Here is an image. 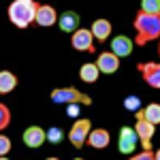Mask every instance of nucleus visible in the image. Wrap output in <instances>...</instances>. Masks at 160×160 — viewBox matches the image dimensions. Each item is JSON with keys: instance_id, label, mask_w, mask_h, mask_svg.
Instances as JSON below:
<instances>
[{"instance_id": "aec40b11", "label": "nucleus", "mask_w": 160, "mask_h": 160, "mask_svg": "<svg viewBox=\"0 0 160 160\" xmlns=\"http://www.w3.org/2000/svg\"><path fill=\"white\" fill-rule=\"evenodd\" d=\"M9 124H11V109L4 102H0V130H4Z\"/></svg>"}, {"instance_id": "a878e982", "label": "nucleus", "mask_w": 160, "mask_h": 160, "mask_svg": "<svg viewBox=\"0 0 160 160\" xmlns=\"http://www.w3.org/2000/svg\"><path fill=\"white\" fill-rule=\"evenodd\" d=\"M154 156H156V160H160V148L156 149V152H154Z\"/></svg>"}, {"instance_id": "4be33fe9", "label": "nucleus", "mask_w": 160, "mask_h": 160, "mask_svg": "<svg viewBox=\"0 0 160 160\" xmlns=\"http://www.w3.org/2000/svg\"><path fill=\"white\" fill-rule=\"evenodd\" d=\"M124 107H126V109H130V111H139L141 109V100L137 98V96H128V98L124 100Z\"/></svg>"}, {"instance_id": "4468645a", "label": "nucleus", "mask_w": 160, "mask_h": 160, "mask_svg": "<svg viewBox=\"0 0 160 160\" xmlns=\"http://www.w3.org/2000/svg\"><path fill=\"white\" fill-rule=\"evenodd\" d=\"M137 115V113H135ZM135 132L139 137V141L143 143V141H152V137L156 132V126L154 124H149L148 120H143L141 115H137V124H135Z\"/></svg>"}, {"instance_id": "f257e3e1", "label": "nucleus", "mask_w": 160, "mask_h": 160, "mask_svg": "<svg viewBox=\"0 0 160 160\" xmlns=\"http://www.w3.org/2000/svg\"><path fill=\"white\" fill-rule=\"evenodd\" d=\"M135 30H137V45H148L149 41L160 38V13H143L135 15Z\"/></svg>"}, {"instance_id": "f03ea898", "label": "nucleus", "mask_w": 160, "mask_h": 160, "mask_svg": "<svg viewBox=\"0 0 160 160\" xmlns=\"http://www.w3.org/2000/svg\"><path fill=\"white\" fill-rule=\"evenodd\" d=\"M37 9V0H13L9 4V19L15 28H28L30 24H34Z\"/></svg>"}, {"instance_id": "dca6fc26", "label": "nucleus", "mask_w": 160, "mask_h": 160, "mask_svg": "<svg viewBox=\"0 0 160 160\" xmlns=\"http://www.w3.org/2000/svg\"><path fill=\"white\" fill-rule=\"evenodd\" d=\"M79 77H81L83 83H96L98 77H100V71H98V66H96V62H94V64H92V62L81 64V68H79Z\"/></svg>"}, {"instance_id": "9d476101", "label": "nucleus", "mask_w": 160, "mask_h": 160, "mask_svg": "<svg viewBox=\"0 0 160 160\" xmlns=\"http://www.w3.org/2000/svg\"><path fill=\"white\" fill-rule=\"evenodd\" d=\"M96 66H98L100 73L111 75V73H115V71L120 68V58H118L115 53H111V51H102L98 58H96Z\"/></svg>"}, {"instance_id": "c756f323", "label": "nucleus", "mask_w": 160, "mask_h": 160, "mask_svg": "<svg viewBox=\"0 0 160 160\" xmlns=\"http://www.w3.org/2000/svg\"><path fill=\"white\" fill-rule=\"evenodd\" d=\"M158 53H160V45H158Z\"/></svg>"}, {"instance_id": "b1692460", "label": "nucleus", "mask_w": 160, "mask_h": 160, "mask_svg": "<svg viewBox=\"0 0 160 160\" xmlns=\"http://www.w3.org/2000/svg\"><path fill=\"white\" fill-rule=\"evenodd\" d=\"M130 160H156V156H154V152H152V149H143L141 154L132 156Z\"/></svg>"}, {"instance_id": "412c9836", "label": "nucleus", "mask_w": 160, "mask_h": 160, "mask_svg": "<svg viewBox=\"0 0 160 160\" xmlns=\"http://www.w3.org/2000/svg\"><path fill=\"white\" fill-rule=\"evenodd\" d=\"M143 13H160V0H141Z\"/></svg>"}, {"instance_id": "f3484780", "label": "nucleus", "mask_w": 160, "mask_h": 160, "mask_svg": "<svg viewBox=\"0 0 160 160\" xmlns=\"http://www.w3.org/2000/svg\"><path fill=\"white\" fill-rule=\"evenodd\" d=\"M137 115H141L143 120H148L149 124H160V105L158 102H149L145 109H139L137 111Z\"/></svg>"}, {"instance_id": "393cba45", "label": "nucleus", "mask_w": 160, "mask_h": 160, "mask_svg": "<svg viewBox=\"0 0 160 160\" xmlns=\"http://www.w3.org/2000/svg\"><path fill=\"white\" fill-rule=\"evenodd\" d=\"M79 111H81V105H68L66 113H68V118H77V115H79Z\"/></svg>"}, {"instance_id": "2eb2a0df", "label": "nucleus", "mask_w": 160, "mask_h": 160, "mask_svg": "<svg viewBox=\"0 0 160 160\" xmlns=\"http://www.w3.org/2000/svg\"><path fill=\"white\" fill-rule=\"evenodd\" d=\"M79 22H81V19H79V15H77L75 11H64L60 17H58L60 28L64 30V32H71V34L79 30Z\"/></svg>"}, {"instance_id": "6ab92c4d", "label": "nucleus", "mask_w": 160, "mask_h": 160, "mask_svg": "<svg viewBox=\"0 0 160 160\" xmlns=\"http://www.w3.org/2000/svg\"><path fill=\"white\" fill-rule=\"evenodd\" d=\"M62 139H64V132H62V128H60V126H51L49 130H47V141H49V143L58 145Z\"/></svg>"}, {"instance_id": "c85d7f7f", "label": "nucleus", "mask_w": 160, "mask_h": 160, "mask_svg": "<svg viewBox=\"0 0 160 160\" xmlns=\"http://www.w3.org/2000/svg\"><path fill=\"white\" fill-rule=\"evenodd\" d=\"M75 160H83V158H75Z\"/></svg>"}, {"instance_id": "6e6552de", "label": "nucleus", "mask_w": 160, "mask_h": 160, "mask_svg": "<svg viewBox=\"0 0 160 160\" xmlns=\"http://www.w3.org/2000/svg\"><path fill=\"white\" fill-rule=\"evenodd\" d=\"M137 68L143 75L145 83H149L152 88H160V62H145V64H139Z\"/></svg>"}, {"instance_id": "20e7f679", "label": "nucleus", "mask_w": 160, "mask_h": 160, "mask_svg": "<svg viewBox=\"0 0 160 160\" xmlns=\"http://www.w3.org/2000/svg\"><path fill=\"white\" fill-rule=\"evenodd\" d=\"M90 130H92V122L86 120V118H81V120H75V124L71 126V130H68V141L73 143L75 148H83L88 143V135H90Z\"/></svg>"}, {"instance_id": "423d86ee", "label": "nucleus", "mask_w": 160, "mask_h": 160, "mask_svg": "<svg viewBox=\"0 0 160 160\" xmlns=\"http://www.w3.org/2000/svg\"><path fill=\"white\" fill-rule=\"evenodd\" d=\"M139 145V137H137L135 128H122L120 130V139H118V149L120 154H132L135 148Z\"/></svg>"}, {"instance_id": "7ed1b4c3", "label": "nucleus", "mask_w": 160, "mask_h": 160, "mask_svg": "<svg viewBox=\"0 0 160 160\" xmlns=\"http://www.w3.org/2000/svg\"><path fill=\"white\" fill-rule=\"evenodd\" d=\"M51 102H56V105H92V98L83 94L81 90H77V88L68 86V88H56V90H51L49 94Z\"/></svg>"}, {"instance_id": "a211bd4d", "label": "nucleus", "mask_w": 160, "mask_h": 160, "mask_svg": "<svg viewBox=\"0 0 160 160\" xmlns=\"http://www.w3.org/2000/svg\"><path fill=\"white\" fill-rule=\"evenodd\" d=\"M17 88V77L11 71H0V94H11Z\"/></svg>"}, {"instance_id": "bb28decb", "label": "nucleus", "mask_w": 160, "mask_h": 160, "mask_svg": "<svg viewBox=\"0 0 160 160\" xmlns=\"http://www.w3.org/2000/svg\"><path fill=\"white\" fill-rule=\"evenodd\" d=\"M45 160H60V158H56V156H49V158H45Z\"/></svg>"}, {"instance_id": "5701e85b", "label": "nucleus", "mask_w": 160, "mask_h": 160, "mask_svg": "<svg viewBox=\"0 0 160 160\" xmlns=\"http://www.w3.org/2000/svg\"><path fill=\"white\" fill-rule=\"evenodd\" d=\"M11 152V139L7 135H0V156H7Z\"/></svg>"}, {"instance_id": "1a4fd4ad", "label": "nucleus", "mask_w": 160, "mask_h": 160, "mask_svg": "<svg viewBox=\"0 0 160 160\" xmlns=\"http://www.w3.org/2000/svg\"><path fill=\"white\" fill-rule=\"evenodd\" d=\"M132 45H135V41L130 37L118 34V37L111 38V53H115L118 58H126V56L132 53Z\"/></svg>"}, {"instance_id": "cd10ccee", "label": "nucleus", "mask_w": 160, "mask_h": 160, "mask_svg": "<svg viewBox=\"0 0 160 160\" xmlns=\"http://www.w3.org/2000/svg\"><path fill=\"white\" fill-rule=\"evenodd\" d=\"M0 160H9V158H7V156H0Z\"/></svg>"}, {"instance_id": "9b49d317", "label": "nucleus", "mask_w": 160, "mask_h": 160, "mask_svg": "<svg viewBox=\"0 0 160 160\" xmlns=\"http://www.w3.org/2000/svg\"><path fill=\"white\" fill-rule=\"evenodd\" d=\"M58 22V13L51 4H38L37 9V17H34V24L43 26V28H49Z\"/></svg>"}, {"instance_id": "f8f14e48", "label": "nucleus", "mask_w": 160, "mask_h": 160, "mask_svg": "<svg viewBox=\"0 0 160 160\" xmlns=\"http://www.w3.org/2000/svg\"><path fill=\"white\" fill-rule=\"evenodd\" d=\"M111 30H113V26H111L109 19L98 17V19L92 24V37H94V41H98V43H105V41L111 37Z\"/></svg>"}, {"instance_id": "ddd939ff", "label": "nucleus", "mask_w": 160, "mask_h": 160, "mask_svg": "<svg viewBox=\"0 0 160 160\" xmlns=\"http://www.w3.org/2000/svg\"><path fill=\"white\" fill-rule=\"evenodd\" d=\"M109 141H111V137L105 128H94V130H90V135H88V145L94 148V149H105L109 145Z\"/></svg>"}, {"instance_id": "39448f33", "label": "nucleus", "mask_w": 160, "mask_h": 160, "mask_svg": "<svg viewBox=\"0 0 160 160\" xmlns=\"http://www.w3.org/2000/svg\"><path fill=\"white\" fill-rule=\"evenodd\" d=\"M71 45H73V49H77V51H88V53H94V51H96L92 30H88V28H79L77 32H73Z\"/></svg>"}, {"instance_id": "0eeeda50", "label": "nucleus", "mask_w": 160, "mask_h": 160, "mask_svg": "<svg viewBox=\"0 0 160 160\" xmlns=\"http://www.w3.org/2000/svg\"><path fill=\"white\" fill-rule=\"evenodd\" d=\"M22 139L30 149H37L47 141V130H43L41 126H28L24 130V135H22Z\"/></svg>"}]
</instances>
